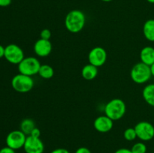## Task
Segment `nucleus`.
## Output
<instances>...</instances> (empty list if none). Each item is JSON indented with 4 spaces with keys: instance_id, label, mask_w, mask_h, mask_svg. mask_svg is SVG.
<instances>
[{
    "instance_id": "16",
    "label": "nucleus",
    "mask_w": 154,
    "mask_h": 153,
    "mask_svg": "<svg viewBox=\"0 0 154 153\" xmlns=\"http://www.w3.org/2000/svg\"><path fill=\"white\" fill-rule=\"evenodd\" d=\"M142 96L146 103L154 106V83L147 84L142 91Z\"/></svg>"
},
{
    "instance_id": "5",
    "label": "nucleus",
    "mask_w": 154,
    "mask_h": 153,
    "mask_svg": "<svg viewBox=\"0 0 154 153\" xmlns=\"http://www.w3.org/2000/svg\"><path fill=\"white\" fill-rule=\"evenodd\" d=\"M17 65L20 74L32 76L38 74L42 64L35 57L29 56L25 57Z\"/></svg>"
},
{
    "instance_id": "21",
    "label": "nucleus",
    "mask_w": 154,
    "mask_h": 153,
    "mask_svg": "<svg viewBox=\"0 0 154 153\" xmlns=\"http://www.w3.org/2000/svg\"><path fill=\"white\" fill-rule=\"evenodd\" d=\"M51 37V32L48 28H45L40 33V38L45 40H50Z\"/></svg>"
},
{
    "instance_id": "10",
    "label": "nucleus",
    "mask_w": 154,
    "mask_h": 153,
    "mask_svg": "<svg viewBox=\"0 0 154 153\" xmlns=\"http://www.w3.org/2000/svg\"><path fill=\"white\" fill-rule=\"evenodd\" d=\"M26 153H43L45 151V145L40 138L27 136L23 146Z\"/></svg>"
},
{
    "instance_id": "9",
    "label": "nucleus",
    "mask_w": 154,
    "mask_h": 153,
    "mask_svg": "<svg viewBox=\"0 0 154 153\" xmlns=\"http://www.w3.org/2000/svg\"><path fill=\"white\" fill-rule=\"evenodd\" d=\"M108 54L106 50L102 46H96L90 51L88 60L90 64L99 68L106 62Z\"/></svg>"
},
{
    "instance_id": "6",
    "label": "nucleus",
    "mask_w": 154,
    "mask_h": 153,
    "mask_svg": "<svg viewBox=\"0 0 154 153\" xmlns=\"http://www.w3.org/2000/svg\"><path fill=\"white\" fill-rule=\"evenodd\" d=\"M4 57L8 62L14 64H18L25 58L22 48L14 44H11L5 47Z\"/></svg>"
},
{
    "instance_id": "3",
    "label": "nucleus",
    "mask_w": 154,
    "mask_h": 153,
    "mask_svg": "<svg viewBox=\"0 0 154 153\" xmlns=\"http://www.w3.org/2000/svg\"><path fill=\"white\" fill-rule=\"evenodd\" d=\"M131 79L137 84H144L151 78L150 66L143 62H138L132 68L130 71Z\"/></svg>"
},
{
    "instance_id": "22",
    "label": "nucleus",
    "mask_w": 154,
    "mask_h": 153,
    "mask_svg": "<svg viewBox=\"0 0 154 153\" xmlns=\"http://www.w3.org/2000/svg\"><path fill=\"white\" fill-rule=\"evenodd\" d=\"M30 136H34V137H38L40 138L41 136V130L40 129L38 128H35L32 130L31 134H30Z\"/></svg>"
},
{
    "instance_id": "2",
    "label": "nucleus",
    "mask_w": 154,
    "mask_h": 153,
    "mask_svg": "<svg viewBox=\"0 0 154 153\" xmlns=\"http://www.w3.org/2000/svg\"><path fill=\"white\" fill-rule=\"evenodd\" d=\"M105 115L113 121H117L123 118L126 112V106L122 99L114 98L109 100L104 108Z\"/></svg>"
},
{
    "instance_id": "8",
    "label": "nucleus",
    "mask_w": 154,
    "mask_h": 153,
    "mask_svg": "<svg viewBox=\"0 0 154 153\" xmlns=\"http://www.w3.org/2000/svg\"><path fill=\"white\" fill-rule=\"evenodd\" d=\"M135 130L137 137L144 142L151 140L154 137V126L148 122L142 121L137 123Z\"/></svg>"
},
{
    "instance_id": "11",
    "label": "nucleus",
    "mask_w": 154,
    "mask_h": 153,
    "mask_svg": "<svg viewBox=\"0 0 154 153\" xmlns=\"http://www.w3.org/2000/svg\"><path fill=\"white\" fill-rule=\"evenodd\" d=\"M93 126L98 132L107 133L109 132L114 126V121L106 115L99 116L95 119Z\"/></svg>"
},
{
    "instance_id": "24",
    "label": "nucleus",
    "mask_w": 154,
    "mask_h": 153,
    "mask_svg": "<svg viewBox=\"0 0 154 153\" xmlns=\"http://www.w3.org/2000/svg\"><path fill=\"white\" fill-rule=\"evenodd\" d=\"M75 153H92L91 151L87 147H80L75 151Z\"/></svg>"
},
{
    "instance_id": "15",
    "label": "nucleus",
    "mask_w": 154,
    "mask_h": 153,
    "mask_svg": "<svg viewBox=\"0 0 154 153\" xmlns=\"http://www.w3.org/2000/svg\"><path fill=\"white\" fill-rule=\"evenodd\" d=\"M143 34L144 38L150 42H154V19H150L143 26Z\"/></svg>"
},
{
    "instance_id": "23",
    "label": "nucleus",
    "mask_w": 154,
    "mask_h": 153,
    "mask_svg": "<svg viewBox=\"0 0 154 153\" xmlns=\"http://www.w3.org/2000/svg\"><path fill=\"white\" fill-rule=\"evenodd\" d=\"M0 153H15V150L8 146H5L0 149Z\"/></svg>"
},
{
    "instance_id": "28",
    "label": "nucleus",
    "mask_w": 154,
    "mask_h": 153,
    "mask_svg": "<svg viewBox=\"0 0 154 153\" xmlns=\"http://www.w3.org/2000/svg\"><path fill=\"white\" fill-rule=\"evenodd\" d=\"M5 56V47L2 45L0 44V58L4 57Z\"/></svg>"
},
{
    "instance_id": "20",
    "label": "nucleus",
    "mask_w": 154,
    "mask_h": 153,
    "mask_svg": "<svg viewBox=\"0 0 154 153\" xmlns=\"http://www.w3.org/2000/svg\"><path fill=\"white\" fill-rule=\"evenodd\" d=\"M147 146L142 142H138L132 146V153H146L147 152Z\"/></svg>"
},
{
    "instance_id": "30",
    "label": "nucleus",
    "mask_w": 154,
    "mask_h": 153,
    "mask_svg": "<svg viewBox=\"0 0 154 153\" xmlns=\"http://www.w3.org/2000/svg\"><path fill=\"white\" fill-rule=\"evenodd\" d=\"M147 1L148 2L152 3V4H154V0H147Z\"/></svg>"
},
{
    "instance_id": "1",
    "label": "nucleus",
    "mask_w": 154,
    "mask_h": 153,
    "mask_svg": "<svg viewBox=\"0 0 154 153\" xmlns=\"http://www.w3.org/2000/svg\"><path fill=\"white\" fill-rule=\"evenodd\" d=\"M86 23V16L80 10H72L67 14L65 18V26L68 31L78 33L84 28Z\"/></svg>"
},
{
    "instance_id": "29",
    "label": "nucleus",
    "mask_w": 154,
    "mask_h": 153,
    "mask_svg": "<svg viewBox=\"0 0 154 153\" xmlns=\"http://www.w3.org/2000/svg\"><path fill=\"white\" fill-rule=\"evenodd\" d=\"M150 72H151V75L153 76H154V63L150 66Z\"/></svg>"
},
{
    "instance_id": "31",
    "label": "nucleus",
    "mask_w": 154,
    "mask_h": 153,
    "mask_svg": "<svg viewBox=\"0 0 154 153\" xmlns=\"http://www.w3.org/2000/svg\"><path fill=\"white\" fill-rule=\"evenodd\" d=\"M102 1L105 2H111V1H113V0H102Z\"/></svg>"
},
{
    "instance_id": "4",
    "label": "nucleus",
    "mask_w": 154,
    "mask_h": 153,
    "mask_svg": "<svg viewBox=\"0 0 154 153\" xmlns=\"http://www.w3.org/2000/svg\"><path fill=\"white\" fill-rule=\"evenodd\" d=\"M11 86L17 92H28L32 89L34 80L32 76L19 73L12 78Z\"/></svg>"
},
{
    "instance_id": "27",
    "label": "nucleus",
    "mask_w": 154,
    "mask_h": 153,
    "mask_svg": "<svg viewBox=\"0 0 154 153\" xmlns=\"http://www.w3.org/2000/svg\"><path fill=\"white\" fill-rule=\"evenodd\" d=\"M114 153H132V150L126 148H121L117 149Z\"/></svg>"
},
{
    "instance_id": "26",
    "label": "nucleus",
    "mask_w": 154,
    "mask_h": 153,
    "mask_svg": "<svg viewBox=\"0 0 154 153\" xmlns=\"http://www.w3.org/2000/svg\"><path fill=\"white\" fill-rule=\"evenodd\" d=\"M11 0H0V7H7L10 5Z\"/></svg>"
},
{
    "instance_id": "7",
    "label": "nucleus",
    "mask_w": 154,
    "mask_h": 153,
    "mask_svg": "<svg viewBox=\"0 0 154 153\" xmlns=\"http://www.w3.org/2000/svg\"><path fill=\"white\" fill-rule=\"evenodd\" d=\"M26 136V135L20 130H12L6 136V145L7 146L13 148L14 150H17L21 148H23Z\"/></svg>"
},
{
    "instance_id": "17",
    "label": "nucleus",
    "mask_w": 154,
    "mask_h": 153,
    "mask_svg": "<svg viewBox=\"0 0 154 153\" xmlns=\"http://www.w3.org/2000/svg\"><path fill=\"white\" fill-rule=\"evenodd\" d=\"M35 128V123L31 118H25L23 120L20 125V130L23 132L26 136H29L31 134L32 130Z\"/></svg>"
},
{
    "instance_id": "13",
    "label": "nucleus",
    "mask_w": 154,
    "mask_h": 153,
    "mask_svg": "<svg viewBox=\"0 0 154 153\" xmlns=\"http://www.w3.org/2000/svg\"><path fill=\"white\" fill-rule=\"evenodd\" d=\"M140 59L141 62L150 66L154 63V47L146 46L140 52Z\"/></svg>"
},
{
    "instance_id": "19",
    "label": "nucleus",
    "mask_w": 154,
    "mask_h": 153,
    "mask_svg": "<svg viewBox=\"0 0 154 153\" xmlns=\"http://www.w3.org/2000/svg\"><path fill=\"white\" fill-rule=\"evenodd\" d=\"M123 137L128 141H133L137 138L135 128H128L123 132Z\"/></svg>"
},
{
    "instance_id": "14",
    "label": "nucleus",
    "mask_w": 154,
    "mask_h": 153,
    "mask_svg": "<svg viewBox=\"0 0 154 153\" xmlns=\"http://www.w3.org/2000/svg\"><path fill=\"white\" fill-rule=\"evenodd\" d=\"M98 75V68L91 64H87L81 70V76L87 80H92Z\"/></svg>"
},
{
    "instance_id": "12",
    "label": "nucleus",
    "mask_w": 154,
    "mask_h": 153,
    "mask_svg": "<svg viewBox=\"0 0 154 153\" xmlns=\"http://www.w3.org/2000/svg\"><path fill=\"white\" fill-rule=\"evenodd\" d=\"M52 44L50 40L38 39L34 44V52L38 56L46 57L51 54L52 51Z\"/></svg>"
},
{
    "instance_id": "25",
    "label": "nucleus",
    "mask_w": 154,
    "mask_h": 153,
    "mask_svg": "<svg viewBox=\"0 0 154 153\" xmlns=\"http://www.w3.org/2000/svg\"><path fill=\"white\" fill-rule=\"evenodd\" d=\"M51 153H70V152H69V150H67L66 148H58L53 150V151H51Z\"/></svg>"
},
{
    "instance_id": "18",
    "label": "nucleus",
    "mask_w": 154,
    "mask_h": 153,
    "mask_svg": "<svg viewBox=\"0 0 154 153\" xmlns=\"http://www.w3.org/2000/svg\"><path fill=\"white\" fill-rule=\"evenodd\" d=\"M38 74L43 79H51L54 75V70L51 65L47 64H42L38 70Z\"/></svg>"
}]
</instances>
